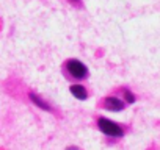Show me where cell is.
Returning <instances> with one entry per match:
<instances>
[{"label": "cell", "mask_w": 160, "mask_h": 150, "mask_svg": "<svg viewBox=\"0 0 160 150\" xmlns=\"http://www.w3.org/2000/svg\"><path fill=\"white\" fill-rule=\"evenodd\" d=\"M98 127H99V130L102 131V133H105L107 136H110V138H119V136H122V128L116 124V122H113V120H110V119H105V117H101L99 120H98Z\"/></svg>", "instance_id": "1"}, {"label": "cell", "mask_w": 160, "mask_h": 150, "mask_svg": "<svg viewBox=\"0 0 160 150\" xmlns=\"http://www.w3.org/2000/svg\"><path fill=\"white\" fill-rule=\"evenodd\" d=\"M66 70H68V73L71 75V77H74L77 80H82V78L88 77L87 66L82 61H78V59H69L66 63Z\"/></svg>", "instance_id": "2"}, {"label": "cell", "mask_w": 160, "mask_h": 150, "mask_svg": "<svg viewBox=\"0 0 160 150\" xmlns=\"http://www.w3.org/2000/svg\"><path fill=\"white\" fill-rule=\"evenodd\" d=\"M104 106L105 110H110V111H121L124 108V102L118 97H107L104 100Z\"/></svg>", "instance_id": "3"}, {"label": "cell", "mask_w": 160, "mask_h": 150, "mask_svg": "<svg viewBox=\"0 0 160 150\" xmlns=\"http://www.w3.org/2000/svg\"><path fill=\"white\" fill-rule=\"evenodd\" d=\"M71 94L78 100H85L88 97V92H87L85 86H82V85H72L71 86Z\"/></svg>", "instance_id": "4"}, {"label": "cell", "mask_w": 160, "mask_h": 150, "mask_svg": "<svg viewBox=\"0 0 160 150\" xmlns=\"http://www.w3.org/2000/svg\"><path fill=\"white\" fill-rule=\"evenodd\" d=\"M30 100H32L36 106H39L41 110H44V111H52V106H50L47 102H44L39 96H36V94H33V92L30 94Z\"/></svg>", "instance_id": "5"}, {"label": "cell", "mask_w": 160, "mask_h": 150, "mask_svg": "<svg viewBox=\"0 0 160 150\" xmlns=\"http://www.w3.org/2000/svg\"><path fill=\"white\" fill-rule=\"evenodd\" d=\"M124 99L127 100V103H133V102H135V96H133L129 89H124Z\"/></svg>", "instance_id": "6"}, {"label": "cell", "mask_w": 160, "mask_h": 150, "mask_svg": "<svg viewBox=\"0 0 160 150\" xmlns=\"http://www.w3.org/2000/svg\"><path fill=\"white\" fill-rule=\"evenodd\" d=\"M71 2H80V0H71Z\"/></svg>", "instance_id": "7"}]
</instances>
